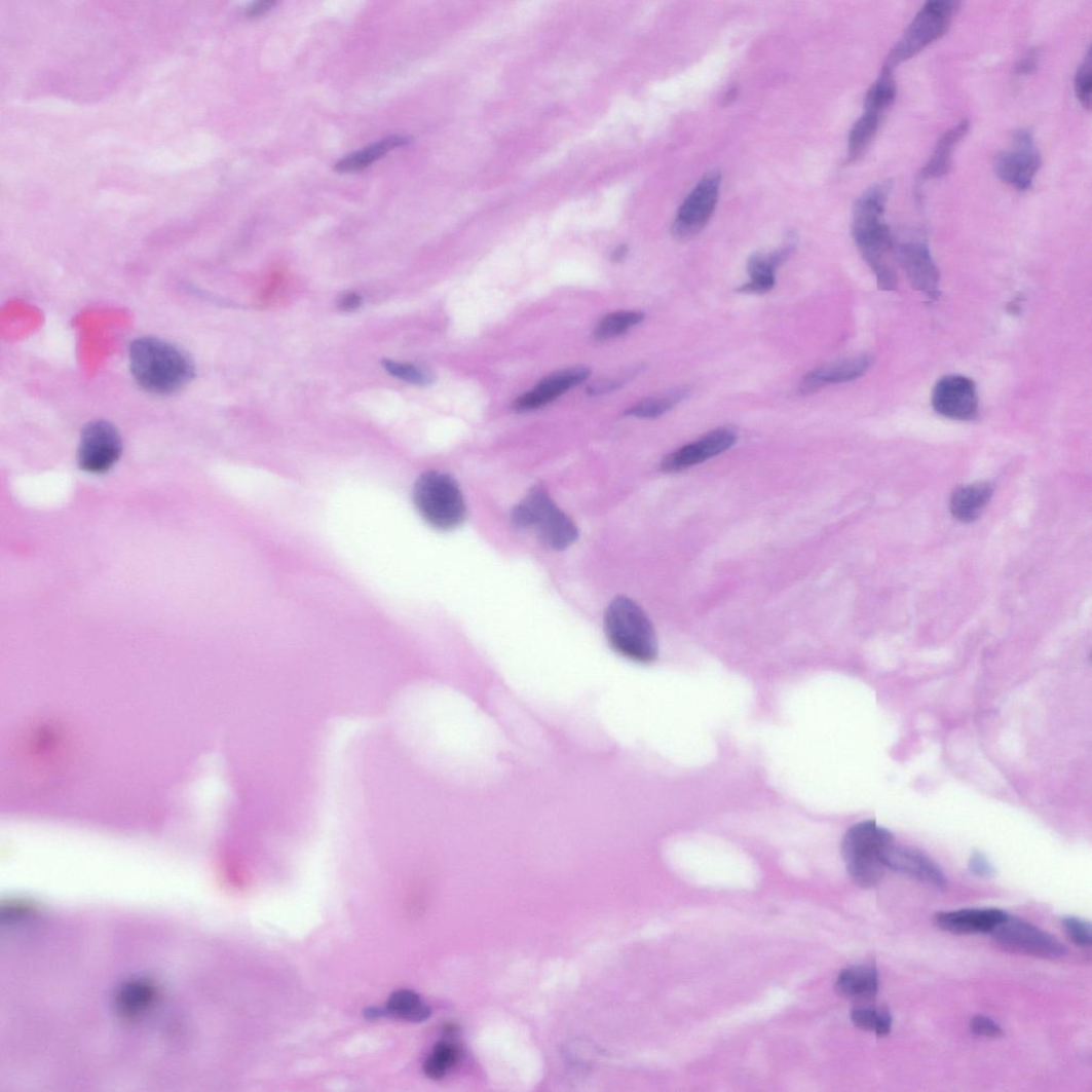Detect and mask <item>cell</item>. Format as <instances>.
<instances>
[{
  "label": "cell",
  "instance_id": "9a60e30c",
  "mask_svg": "<svg viewBox=\"0 0 1092 1092\" xmlns=\"http://www.w3.org/2000/svg\"><path fill=\"white\" fill-rule=\"evenodd\" d=\"M881 861L889 869L907 874L937 889L946 886V878L940 866L915 849L892 843L881 852Z\"/></svg>",
  "mask_w": 1092,
  "mask_h": 1092
},
{
  "label": "cell",
  "instance_id": "ba28073f",
  "mask_svg": "<svg viewBox=\"0 0 1092 1092\" xmlns=\"http://www.w3.org/2000/svg\"><path fill=\"white\" fill-rule=\"evenodd\" d=\"M1043 164L1041 152L1030 129L1017 130L1010 147L996 154L993 170L1006 185L1018 191L1031 189Z\"/></svg>",
  "mask_w": 1092,
  "mask_h": 1092
},
{
  "label": "cell",
  "instance_id": "9c48e42d",
  "mask_svg": "<svg viewBox=\"0 0 1092 1092\" xmlns=\"http://www.w3.org/2000/svg\"><path fill=\"white\" fill-rule=\"evenodd\" d=\"M991 935L1006 950L1016 954L1058 959L1067 953L1065 945L1054 936L1011 915H1007Z\"/></svg>",
  "mask_w": 1092,
  "mask_h": 1092
},
{
  "label": "cell",
  "instance_id": "d590c367",
  "mask_svg": "<svg viewBox=\"0 0 1092 1092\" xmlns=\"http://www.w3.org/2000/svg\"><path fill=\"white\" fill-rule=\"evenodd\" d=\"M1040 52L1035 48L1029 49L1019 62L1016 72L1018 75H1028L1039 67Z\"/></svg>",
  "mask_w": 1092,
  "mask_h": 1092
},
{
  "label": "cell",
  "instance_id": "4dcf8cb0",
  "mask_svg": "<svg viewBox=\"0 0 1092 1092\" xmlns=\"http://www.w3.org/2000/svg\"><path fill=\"white\" fill-rule=\"evenodd\" d=\"M382 364L388 374L402 379L403 381L421 386L429 385L435 381V378L430 373L412 366V364H405L390 360H384Z\"/></svg>",
  "mask_w": 1092,
  "mask_h": 1092
},
{
  "label": "cell",
  "instance_id": "52a82bcc",
  "mask_svg": "<svg viewBox=\"0 0 1092 1092\" xmlns=\"http://www.w3.org/2000/svg\"><path fill=\"white\" fill-rule=\"evenodd\" d=\"M958 2L933 0L924 4L888 54L886 67L893 69L928 48L949 30L959 9Z\"/></svg>",
  "mask_w": 1092,
  "mask_h": 1092
},
{
  "label": "cell",
  "instance_id": "277c9868",
  "mask_svg": "<svg viewBox=\"0 0 1092 1092\" xmlns=\"http://www.w3.org/2000/svg\"><path fill=\"white\" fill-rule=\"evenodd\" d=\"M517 529H534L540 542L553 551H564L578 538L573 521L560 511L543 486L530 489L512 513Z\"/></svg>",
  "mask_w": 1092,
  "mask_h": 1092
},
{
  "label": "cell",
  "instance_id": "2e32d148",
  "mask_svg": "<svg viewBox=\"0 0 1092 1092\" xmlns=\"http://www.w3.org/2000/svg\"><path fill=\"white\" fill-rule=\"evenodd\" d=\"M796 247V237L790 235L781 247L768 252V254H754L747 263L750 281L740 287L737 291L751 295H762L770 292L776 286V271L792 257Z\"/></svg>",
  "mask_w": 1092,
  "mask_h": 1092
},
{
  "label": "cell",
  "instance_id": "8d00e7d4",
  "mask_svg": "<svg viewBox=\"0 0 1092 1092\" xmlns=\"http://www.w3.org/2000/svg\"><path fill=\"white\" fill-rule=\"evenodd\" d=\"M623 379L612 381H602L588 388V393L591 396L607 394L609 391L618 389L624 384Z\"/></svg>",
  "mask_w": 1092,
  "mask_h": 1092
},
{
  "label": "cell",
  "instance_id": "3957f363",
  "mask_svg": "<svg viewBox=\"0 0 1092 1092\" xmlns=\"http://www.w3.org/2000/svg\"><path fill=\"white\" fill-rule=\"evenodd\" d=\"M605 634L615 653L638 664H651L658 656L654 628L643 609L628 597H617L605 612Z\"/></svg>",
  "mask_w": 1092,
  "mask_h": 1092
},
{
  "label": "cell",
  "instance_id": "836d02e7",
  "mask_svg": "<svg viewBox=\"0 0 1092 1092\" xmlns=\"http://www.w3.org/2000/svg\"><path fill=\"white\" fill-rule=\"evenodd\" d=\"M970 1028L973 1033L987 1039H999L1003 1034L1002 1027L992 1019L985 1016H977L971 1020Z\"/></svg>",
  "mask_w": 1092,
  "mask_h": 1092
},
{
  "label": "cell",
  "instance_id": "7a4b0ae2",
  "mask_svg": "<svg viewBox=\"0 0 1092 1092\" xmlns=\"http://www.w3.org/2000/svg\"><path fill=\"white\" fill-rule=\"evenodd\" d=\"M129 368L137 384L151 394L170 397L194 378V366L178 346L145 336L129 347Z\"/></svg>",
  "mask_w": 1092,
  "mask_h": 1092
},
{
  "label": "cell",
  "instance_id": "d6a6232c",
  "mask_svg": "<svg viewBox=\"0 0 1092 1092\" xmlns=\"http://www.w3.org/2000/svg\"><path fill=\"white\" fill-rule=\"evenodd\" d=\"M1091 54L1090 50L1085 61L1079 67L1075 77V91L1081 105L1090 110L1091 106Z\"/></svg>",
  "mask_w": 1092,
  "mask_h": 1092
},
{
  "label": "cell",
  "instance_id": "d6986e66",
  "mask_svg": "<svg viewBox=\"0 0 1092 1092\" xmlns=\"http://www.w3.org/2000/svg\"><path fill=\"white\" fill-rule=\"evenodd\" d=\"M1008 914L1000 909H963L940 912L935 916L936 926L954 935L991 934Z\"/></svg>",
  "mask_w": 1092,
  "mask_h": 1092
},
{
  "label": "cell",
  "instance_id": "f35d334b",
  "mask_svg": "<svg viewBox=\"0 0 1092 1092\" xmlns=\"http://www.w3.org/2000/svg\"><path fill=\"white\" fill-rule=\"evenodd\" d=\"M362 304L361 297L356 294H347L341 300V309L343 311L351 312L359 309Z\"/></svg>",
  "mask_w": 1092,
  "mask_h": 1092
},
{
  "label": "cell",
  "instance_id": "cb8c5ba5",
  "mask_svg": "<svg viewBox=\"0 0 1092 1092\" xmlns=\"http://www.w3.org/2000/svg\"><path fill=\"white\" fill-rule=\"evenodd\" d=\"M385 1012L391 1017L412 1023L423 1022L431 1016L430 1007L410 990H400L391 994Z\"/></svg>",
  "mask_w": 1092,
  "mask_h": 1092
},
{
  "label": "cell",
  "instance_id": "4316f807",
  "mask_svg": "<svg viewBox=\"0 0 1092 1092\" xmlns=\"http://www.w3.org/2000/svg\"><path fill=\"white\" fill-rule=\"evenodd\" d=\"M896 92H898V87H896L893 69L883 66L879 77L866 93L864 110L875 111L883 115L895 101Z\"/></svg>",
  "mask_w": 1092,
  "mask_h": 1092
},
{
  "label": "cell",
  "instance_id": "ffe728a7",
  "mask_svg": "<svg viewBox=\"0 0 1092 1092\" xmlns=\"http://www.w3.org/2000/svg\"><path fill=\"white\" fill-rule=\"evenodd\" d=\"M879 977L872 965H856L838 974L835 991L848 1000L864 1002L877 995Z\"/></svg>",
  "mask_w": 1092,
  "mask_h": 1092
},
{
  "label": "cell",
  "instance_id": "44dd1931",
  "mask_svg": "<svg viewBox=\"0 0 1092 1092\" xmlns=\"http://www.w3.org/2000/svg\"><path fill=\"white\" fill-rule=\"evenodd\" d=\"M970 129V121L963 119L958 124L946 130L938 140L932 157L920 172V179L935 180L948 174L956 148Z\"/></svg>",
  "mask_w": 1092,
  "mask_h": 1092
},
{
  "label": "cell",
  "instance_id": "f1b7e54d",
  "mask_svg": "<svg viewBox=\"0 0 1092 1092\" xmlns=\"http://www.w3.org/2000/svg\"><path fill=\"white\" fill-rule=\"evenodd\" d=\"M851 1018L858 1028L871 1031L878 1038H884L892 1028V1015L884 1007L858 1006L854 1008Z\"/></svg>",
  "mask_w": 1092,
  "mask_h": 1092
},
{
  "label": "cell",
  "instance_id": "d4e9b609",
  "mask_svg": "<svg viewBox=\"0 0 1092 1092\" xmlns=\"http://www.w3.org/2000/svg\"><path fill=\"white\" fill-rule=\"evenodd\" d=\"M883 115L871 110H864L863 116L853 126L849 138V156L854 161L865 153L873 144Z\"/></svg>",
  "mask_w": 1092,
  "mask_h": 1092
},
{
  "label": "cell",
  "instance_id": "30bf717a",
  "mask_svg": "<svg viewBox=\"0 0 1092 1092\" xmlns=\"http://www.w3.org/2000/svg\"><path fill=\"white\" fill-rule=\"evenodd\" d=\"M123 442L118 429L103 419L83 427L77 450L79 467L86 473H108L120 460Z\"/></svg>",
  "mask_w": 1092,
  "mask_h": 1092
},
{
  "label": "cell",
  "instance_id": "e575fe53",
  "mask_svg": "<svg viewBox=\"0 0 1092 1092\" xmlns=\"http://www.w3.org/2000/svg\"><path fill=\"white\" fill-rule=\"evenodd\" d=\"M971 873L979 878L990 879L995 876V869L983 853L975 852L969 861Z\"/></svg>",
  "mask_w": 1092,
  "mask_h": 1092
},
{
  "label": "cell",
  "instance_id": "4fadbf2b",
  "mask_svg": "<svg viewBox=\"0 0 1092 1092\" xmlns=\"http://www.w3.org/2000/svg\"><path fill=\"white\" fill-rule=\"evenodd\" d=\"M737 441L738 434L735 429H715L668 455L662 462V469L675 473L692 467L730 450Z\"/></svg>",
  "mask_w": 1092,
  "mask_h": 1092
},
{
  "label": "cell",
  "instance_id": "7c38bea8",
  "mask_svg": "<svg viewBox=\"0 0 1092 1092\" xmlns=\"http://www.w3.org/2000/svg\"><path fill=\"white\" fill-rule=\"evenodd\" d=\"M932 405L943 417L961 422L973 421L979 410L976 384L965 376H945L934 387Z\"/></svg>",
  "mask_w": 1092,
  "mask_h": 1092
},
{
  "label": "cell",
  "instance_id": "603a6c76",
  "mask_svg": "<svg viewBox=\"0 0 1092 1092\" xmlns=\"http://www.w3.org/2000/svg\"><path fill=\"white\" fill-rule=\"evenodd\" d=\"M409 142V138L405 136H391L385 138L373 146L344 157L336 162L334 170L336 173L340 174H349L367 170L368 166L385 156L388 152L404 147L408 145Z\"/></svg>",
  "mask_w": 1092,
  "mask_h": 1092
},
{
  "label": "cell",
  "instance_id": "f546056e",
  "mask_svg": "<svg viewBox=\"0 0 1092 1092\" xmlns=\"http://www.w3.org/2000/svg\"><path fill=\"white\" fill-rule=\"evenodd\" d=\"M645 319V314L636 311H622L605 316L596 327L594 339L598 342L609 341L627 333Z\"/></svg>",
  "mask_w": 1092,
  "mask_h": 1092
},
{
  "label": "cell",
  "instance_id": "1f68e13d",
  "mask_svg": "<svg viewBox=\"0 0 1092 1092\" xmlns=\"http://www.w3.org/2000/svg\"><path fill=\"white\" fill-rule=\"evenodd\" d=\"M1061 927L1074 944L1084 948L1091 946L1092 931L1089 921L1077 916H1066L1062 918Z\"/></svg>",
  "mask_w": 1092,
  "mask_h": 1092
},
{
  "label": "cell",
  "instance_id": "7402d4cb",
  "mask_svg": "<svg viewBox=\"0 0 1092 1092\" xmlns=\"http://www.w3.org/2000/svg\"><path fill=\"white\" fill-rule=\"evenodd\" d=\"M993 494V487L988 483H975L957 488L950 497V512L961 522L975 521Z\"/></svg>",
  "mask_w": 1092,
  "mask_h": 1092
},
{
  "label": "cell",
  "instance_id": "ab89813d",
  "mask_svg": "<svg viewBox=\"0 0 1092 1092\" xmlns=\"http://www.w3.org/2000/svg\"><path fill=\"white\" fill-rule=\"evenodd\" d=\"M629 249L627 246H620L612 252V261L622 262L626 259Z\"/></svg>",
  "mask_w": 1092,
  "mask_h": 1092
},
{
  "label": "cell",
  "instance_id": "5bb4252c",
  "mask_svg": "<svg viewBox=\"0 0 1092 1092\" xmlns=\"http://www.w3.org/2000/svg\"><path fill=\"white\" fill-rule=\"evenodd\" d=\"M899 261L915 291L931 299L940 296V272L927 242L913 239L900 244Z\"/></svg>",
  "mask_w": 1092,
  "mask_h": 1092
},
{
  "label": "cell",
  "instance_id": "8fae6325",
  "mask_svg": "<svg viewBox=\"0 0 1092 1092\" xmlns=\"http://www.w3.org/2000/svg\"><path fill=\"white\" fill-rule=\"evenodd\" d=\"M720 182V175L711 173L687 195L672 227L678 240H688L706 228L718 202Z\"/></svg>",
  "mask_w": 1092,
  "mask_h": 1092
},
{
  "label": "cell",
  "instance_id": "5b68a950",
  "mask_svg": "<svg viewBox=\"0 0 1092 1092\" xmlns=\"http://www.w3.org/2000/svg\"><path fill=\"white\" fill-rule=\"evenodd\" d=\"M414 506L432 528L447 531L459 527L466 519L465 500L451 475L428 470L413 489Z\"/></svg>",
  "mask_w": 1092,
  "mask_h": 1092
},
{
  "label": "cell",
  "instance_id": "6da1fadb",
  "mask_svg": "<svg viewBox=\"0 0 1092 1092\" xmlns=\"http://www.w3.org/2000/svg\"><path fill=\"white\" fill-rule=\"evenodd\" d=\"M892 191L888 181L864 191L853 210V236L864 261L876 275L878 289L892 292L898 288L893 268V237L886 221Z\"/></svg>",
  "mask_w": 1092,
  "mask_h": 1092
},
{
  "label": "cell",
  "instance_id": "74e56055",
  "mask_svg": "<svg viewBox=\"0 0 1092 1092\" xmlns=\"http://www.w3.org/2000/svg\"><path fill=\"white\" fill-rule=\"evenodd\" d=\"M273 6H274V3L273 2H269V0H265V2H258V3L254 4V5H252L248 9L247 15L249 17L262 16V15L266 14L268 11H270Z\"/></svg>",
  "mask_w": 1092,
  "mask_h": 1092
},
{
  "label": "cell",
  "instance_id": "83f0119b",
  "mask_svg": "<svg viewBox=\"0 0 1092 1092\" xmlns=\"http://www.w3.org/2000/svg\"><path fill=\"white\" fill-rule=\"evenodd\" d=\"M459 1059L460 1049L456 1044L440 1043L427 1057L424 1072L431 1080H442L457 1066Z\"/></svg>",
  "mask_w": 1092,
  "mask_h": 1092
},
{
  "label": "cell",
  "instance_id": "484cf974",
  "mask_svg": "<svg viewBox=\"0 0 1092 1092\" xmlns=\"http://www.w3.org/2000/svg\"><path fill=\"white\" fill-rule=\"evenodd\" d=\"M690 393L688 387H678L660 397L643 400L627 410L626 415L638 418H656L684 402Z\"/></svg>",
  "mask_w": 1092,
  "mask_h": 1092
},
{
  "label": "cell",
  "instance_id": "8992f818",
  "mask_svg": "<svg viewBox=\"0 0 1092 1092\" xmlns=\"http://www.w3.org/2000/svg\"><path fill=\"white\" fill-rule=\"evenodd\" d=\"M893 841V834L875 821L861 822L848 830L841 853L848 873L858 887L870 889L880 882L886 869L881 852Z\"/></svg>",
  "mask_w": 1092,
  "mask_h": 1092
},
{
  "label": "cell",
  "instance_id": "e0dca14e",
  "mask_svg": "<svg viewBox=\"0 0 1092 1092\" xmlns=\"http://www.w3.org/2000/svg\"><path fill=\"white\" fill-rule=\"evenodd\" d=\"M590 376L591 370L583 367L557 372L542 379L534 389L520 397L513 407L519 413L540 409L585 382Z\"/></svg>",
  "mask_w": 1092,
  "mask_h": 1092
},
{
  "label": "cell",
  "instance_id": "ac0fdd59",
  "mask_svg": "<svg viewBox=\"0 0 1092 1092\" xmlns=\"http://www.w3.org/2000/svg\"><path fill=\"white\" fill-rule=\"evenodd\" d=\"M873 363L872 355L862 354L826 364L802 378L799 385L800 394L811 396L828 384H841L859 379L872 368Z\"/></svg>",
  "mask_w": 1092,
  "mask_h": 1092
}]
</instances>
